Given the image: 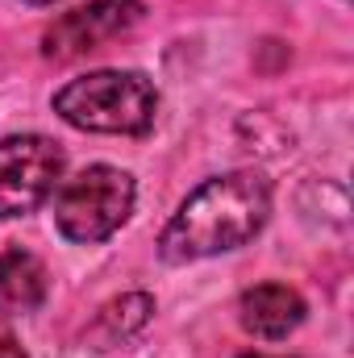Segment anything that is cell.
Here are the masks:
<instances>
[{"label": "cell", "instance_id": "7", "mask_svg": "<svg viewBox=\"0 0 354 358\" xmlns=\"http://www.w3.org/2000/svg\"><path fill=\"white\" fill-rule=\"evenodd\" d=\"M46 300V267L13 246L0 250V313H34Z\"/></svg>", "mask_w": 354, "mask_h": 358}, {"label": "cell", "instance_id": "3", "mask_svg": "<svg viewBox=\"0 0 354 358\" xmlns=\"http://www.w3.org/2000/svg\"><path fill=\"white\" fill-rule=\"evenodd\" d=\"M134 213V176L121 167L96 163L84 167L80 176L63 179L55 192V225L67 242L96 246L113 238Z\"/></svg>", "mask_w": 354, "mask_h": 358}, {"label": "cell", "instance_id": "5", "mask_svg": "<svg viewBox=\"0 0 354 358\" xmlns=\"http://www.w3.org/2000/svg\"><path fill=\"white\" fill-rule=\"evenodd\" d=\"M142 0H88L84 8H71L63 13L46 38H42V55L55 59V63H71V59H84L92 50H100L104 42L129 34L138 21H142Z\"/></svg>", "mask_w": 354, "mask_h": 358}, {"label": "cell", "instance_id": "11", "mask_svg": "<svg viewBox=\"0 0 354 358\" xmlns=\"http://www.w3.org/2000/svg\"><path fill=\"white\" fill-rule=\"evenodd\" d=\"M242 358H271V355H242Z\"/></svg>", "mask_w": 354, "mask_h": 358}, {"label": "cell", "instance_id": "4", "mask_svg": "<svg viewBox=\"0 0 354 358\" xmlns=\"http://www.w3.org/2000/svg\"><path fill=\"white\" fill-rule=\"evenodd\" d=\"M67 155L42 134H13L0 142V217H25L42 208L63 183Z\"/></svg>", "mask_w": 354, "mask_h": 358}, {"label": "cell", "instance_id": "2", "mask_svg": "<svg viewBox=\"0 0 354 358\" xmlns=\"http://www.w3.org/2000/svg\"><path fill=\"white\" fill-rule=\"evenodd\" d=\"M55 113L88 134H146L159 92L142 71H92L55 92Z\"/></svg>", "mask_w": 354, "mask_h": 358}, {"label": "cell", "instance_id": "6", "mask_svg": "<svg viewBox=\"0 0 354 358\" xmlns=\"http://www.w3.org/2000/svg\"><path fill=\"white\" fill-rule=\"evenodd\" d=\"M238 313H242V325L255 338L279 342L304 321V300H300V292H292L283 283H259V287H250L242 296Z\"/></svg>", "mask_w": 354, "mask_h": 358}, {"label": "cell", "instance_id": "9", "mask_svg": "<svg viewBox=\"0 0 354 358\" xmlns=\"http://www.w3.org/2000/svg\"><path fill=\"white\" fill-rule=\"evenodd\" d=\"M0 358H25V350H21V342L0 325Z\"/></svg>", "mask_w": 354, "mask_h": 358}, {"label": "cell", "instance_id": "10", "mask_svg": "<svg viewBox=\"0 0 354 358\" xmlns=\"http://www.w3.org/2000/svg\"><path fill=\"white\" fill-rule=\"evenodd\" d=\"M25 4H55V0H25Z\"/></svg>", "mask_w": 354, "mask_h": 358}, {"label": "cell", "instance_id": "8", "mask_svg": "<svg viewBox=\"0 0 354 358\" xmlns=\"http://www.w3.org/2000/svg\"><path fill=\"white\" fill-rule=\"evenodd\" d=\"M150 313H155V300H150L146 292H129V296L104 304L100 317H96V325H92V334H88L92 346H96V350H108V346L125 342L129 334H138V329L150 321Z\"/></svg>", "mask_w": 354, "mask_h": 358}, {"label": "cell", "instance_id": "1", "mask_svg": "<svg viewBox=\"0 0 354 358\" xmlns=\"http://www.w3.org/2000/svg\"><path fill=\"white\" fill-rule=\"evenodd\" d=\"M271 213V187L259 171H229L204 179L167 221L159 238L163 263H196L246 246Z\"/></svg>", "mask_w": 354, "mask_h": 358}]
</instances>
